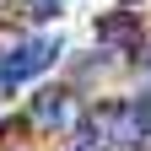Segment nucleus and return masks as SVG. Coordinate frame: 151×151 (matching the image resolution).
I'll list each match as a JSON object with an SVG mask.
<instances>
[{
	"instance_id": "1",
	"label": "nucleus",
	"mask_w": 151,
	"mask_h": 151,
	"mask_svg": "<svg viewBox=\"0 0 151 151\" xmlns=\"http://www.w3.org/2000/svg\"><path fill=\"white\" fill-rule=\"evenodd\" d=\"M81 129H86L97 146H108V151H135V146L146 140L129 103H103V108H92L86 119H81Z\"/></svg>"
},
{
	"instance_id": "2",
	"label": "nucleus",
	"mask_w": 151,
	"mask_h": 151,
	"mask_svg": "<svg viewBox=\"0 0 151 151\" xmlns=\"http://www.w3.org/2000/svg\"><path fill=\"white\" fill-rule=\"evenodd\" d=\"M54 60H60V38H22L11 54H0V92H11V86H22L32 81V76H43Z\"/></svg>"
},
{
	"instance_id": "3",
	"label": "nucleus",
	"mask_w": 151,
	"mask_h": 151,
	"mask_svg": "<svg viewBox=\"0 0 151 151\" xmlns=\"http://www.w3.org/2000/svg\"><path fill=\"white\" fill-rule=\"evenodd\" d=\"M27 113H32L38 129H76V124L86 119V113H81V97H76L70 86H38Z\"/></svg>"
},
{
	"instance_id": "4",
	"label": "nucleus",
	"mask_w": 151,
	"mask_h": 151,
	"mask_svg": "<svg viewBox=\"0 0 151 151\" xmlns=\"http://www.w3.org/2000/svg\"><path fill=\"white\" fill-rule=\"evenodd\" d=\"M97 43L103 49H146V38H140V22L129 11H103L97 16Z\"/></svg>"
},
{
	"instance_id": "5",
	"label": "nucleus",
	"mask_w": 151,
	"mask_h": 151,
	"mask_svg": "<svg viewBox=\"0 0 151 151\" xmlns=\"http://www.w3.org/2000/svg\"><path fill=\"white\" fill-rule=\"evenodd\" d=\"M22 38H27V27H6V32H0V54H11Z\"/></svg>"
},
{
	"instance_id": "6",
	"label": "nucleus",
	"mask_w": 151,
	"mask_h": 151,
	"mask_svg": "<svg viewBox=\"0 0 151 151\" xmlns=\"http://www.w3.org/2000/svg\"><path fill=\"white\" fill-rule=\"evenodd\" d=\"M65 151H103V146H97V140H92V135H86V129H81V135H76V140H70Z\"/></svg>"
},
{
	"instance_id": "7",
	"label": "nucleus",
	"mask_w": 151,
	"mask_h": 151,
	"mask_svg": "<svg viewBox=\"0 0 151 151\" xmlns=\"http://www.w3.org/2000/svg\"><path fill=\"white\" fill-rule=\"evenodd\" d=\"M146 76H151V49H146Z\"/></svg>"
}]
</instances>
